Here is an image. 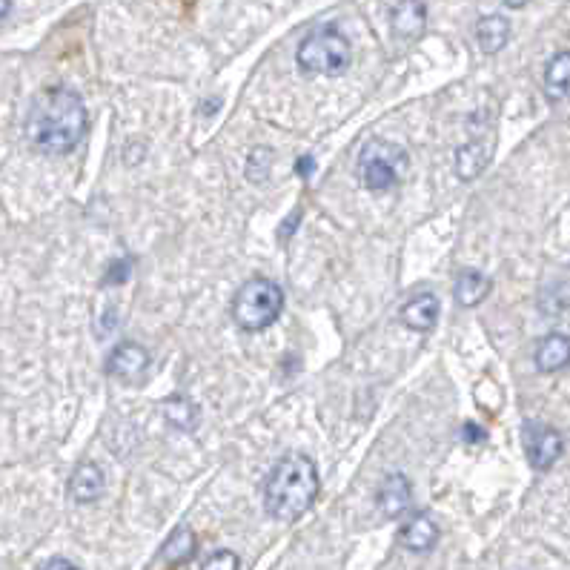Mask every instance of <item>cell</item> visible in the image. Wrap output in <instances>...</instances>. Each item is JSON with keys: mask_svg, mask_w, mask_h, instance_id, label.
I'll list each match as a JSON object with an SVG mask.
<instances>
[{"mask_svg": "<svg viewBox=\"0 0 570 570\" xmlns=\"http://www.w3.org/2000/svg\"><path fill=\"white\" fill-rule=\"evenodd\" d=\"M86 106L75 89L52 86L29 106L26 141L43 155H69L84 141Z\"/></svg>", "mask_w": 570, "mask_h": 570, "instance_id": "1", "label": "cell"}, {"mask_svg": "<svg viewBox=\"0 0 570 570\" xmlns=\"http://www.w3.org/2000/svg\"><path fill=\"white\" fill-rule=\"evenodd\" d=\"M318 496L316 462L304 453H287L278 459L264 482V507L278 522L301 519Z\"/></svg>", "mask_w": 570, "mask_h": 570, "instance_id": "2", "label": "cell"}, {"mask_svg": "<svg viewBox=\"0 0 570 570\" xmlns=\"http://www.w3.org/2000/svg\"><path fill=\"white\" fill-rule=\"evenodd\" d=\"M284 313V290L273 278H250L233 298L235 324L247 333H261Z\"/></svg>", "mask_w": 570, "mask_h": 570, "instance_id": "3", "label": "cell"}, {"mask_svg": "<svg viewBox=\"0 0 570 570\" xmlns=\"http://www.w3.org/2000/svg\"><path fill=\"white\" fill-rule=\"evenodd\" d=\"M298 66L304 72H316V75H341L350 61H353V49L350 41L344 38V32L333 26V23H324L313 29L296 52Z\"/></svg>", "mask_w": 570, "mask_h": 570, "instance_id": "4", "label": "cell"}, {"mask_svg": "<svg viewBox=\"0 0 570 570\" xmlns=\"http://www.w3.org/2000/svg\"><path fill=\"white\" fill-rule=\"evenodd\" d=\"M404 169H407V152L399 144H393V141H367L361 147L359 172L367 190H393L404 178Z\"/></svg>", "mask_w": 570, "mask_h": 570, "instance_id": "5", "label": "cell"}, {"mask_svg": "<svg viewBox=\"0 0 570 570\" xmlns=\"http://www.w3.org/2000/svg\"><path fill=\"white\" fill-rule=\"evenodd\" d=\"M525 453H528L530 467L550 470L565 453V436L548 424H528L525 427Z\"/></svg>", "mask_w": 570, "mask_h": 570, "instance_id": "6", "label": "cell"}, {"mask_svg": "<svg viewBox=\"0 0 570 570\" xmlns=\"http://www.w3.org/2000/svg\"><path fill=\"white\" fill-rule=\"evenodd\" d=\"M147 370L149 353L138 341H121L118 347H112V353L106 359V373L124 384H138L147 376Z\"/></svg>", "mask_w": 570, "mask_h": 570, "instance_id": "7", "label": "cell"}, {"mask_svg": "<svg viewBox=\"0 0 570 570\" xmlns=\"http://www.w3.org/2000/svg\"><path fill=\"white\" fill-rule=\"evenodd\" d=\"M493 152H496V135H493V129L473 135L470 141H465L462 147L456 149V175H459L462 181L479 178L487 169V164H490Z\"/></svg>", "mask_w": 570, "mask_h": 570, "instance_id": "8", "label": "cell"}, {"mask_svg": "<svg viewBox=\"0 0 570 570\" xmlns=\"http://www.w3.org/2000/svg\"><path fill=\"white\" fill-rule=\"evenodd\" d=\"M427 26V6L424 0H399L390 12V29L396 41H416Z\"/></svg>", "mask_w": 570, "mask_h": 570, "instance_id": "9", "label": "cell"}, {"mask_svg": "<svg viewBox=\"0 0 570 570\" xmlns=\"http://www.w3.org/2000/svg\"><path fill=\"white\" fill-rule=\"evenodd\" d=\"M376 505L387 516V519H399L404 516L410 505H413V487L410 479L404 473H390L379 487V496H376Z\"/></svg>", "mask_w": 570, "mask_h": 570, "instance_id": "10", "label": "cell"}, {"mask_svg": "<svg viewBox=\"0 0 570 570\" xmlns=\"http://www.w3.org/2000/svg\"><path fill=\"white\" fill-rule=\"evenodd\" d=\"M106 476L95 462H81L69 476V496L78 505H92L104 496Z\"/></svg>", "mask_w": 570, "mask_h": 570, "instance_id": "11", "label": "cell"}, {"mask_svg": "<svg viewBox=\"0 0 570 570\" xmlns=\"http://www.w3.org/2000/svg\"><path fill=\"white\" fill-rule=\"evenodd\" d=\"M439 316H442V304H439V298L433 296V293H419V296H413L410 301H404V327H410V330H416V333L433 330Z\"/></svg>", "mask_w": 570, "mask_h": 570, "instance_id": "12", "label": "cell"}, {"mask_svg": "<svg viewBox=\"0 0 570 570\" xmlns=\"http://www.w3.org/2000/svg\"><path fill=\"white\" fill-rule=\"evenodd\" d=\"M439 536H442L439 525H436L430 516H424V513L413 516V519H407L402 533H399L404 548L413 550V553H427V550H433L439 545Z\"/></svg>", "mask_w": 570, "mask_h": 570, "instance_id": "13", "label": "cell"}, {"mask_svg": "<svg viewBox=\"0 0 570 570\" xmlns=\"http://www.w3.org/2000/svg\"><path fill=\"white\" fill-rule=\"evenodd\" d=\"M533 361L542 373H559L570 364V338L565 333H550L539 344H536V353Z\"/></svg>", "mask_w": 570, "mask_h": 570, "instance_id": "14", "label": "cell"}, {"mask_svg": "<svg viewBox=\"0 0 570 570\" xmlns=\"http://www.w3.org/2000/svg\"><path fill=\"white\" fill-rule=\"evenodd\" d=\"M545 95L548 101H565L570 95V52H556L545 69Z\"/></svg>", "mask_w": 570, "mask_h": 570, "instance_id": "15", "label": "cell"}, {"mask_svg": "<svg viewBox=\"0 0 570 570\" xmlns=\"http://www.w3.org/2000/svg\"><path fill=\"white\" fill-rule=\"evenodd\" d=\"M476 41L487 55L502 52L507 41H510V21L502 18V15H485L482 21L476 23Z\"/></svg>", "mask_w": 570, "mask_h": 570, "instance_id": "16", "label": "cell"}, {"mask_svg": "<svg viewBox=\"0 0 570 570\" xmlns=\"http://www.w3.org/2000/svg\"><path fill=\"white\" fill-rule=\"evenodd\" d=\"M493 290V281L479 270H465V273L456 278V301L462 307H476L482 304Z\"/></svg>", "mask_w": 570, "mask_h": 570, "instance_id": "17", "label": "cell"}, {"mask_svg": "<svg viewBox=\"0 0 570 570\" xmlns=\"http://www.w3.org/2000/svg\"><path fill=\"white\" fill-rule=\"evenodd\" d=\"M198 548V539H195V533L190 528H178L172 536H169L167 542H164V548H161V559L169 562V565H184V562H190L192 553Z\"/></svg>", "mask_w": 570, "mask_h": 570, "instance_id": "18", "label": "cell"}, {"mask_svg": "<svg viewBox=\"0 0 570 570\" xmlns=\"http://www.w3.org/2000/svg\"><path fill=\"white\" fill-rule=\"evenodd\" d=\"M164 413H167V419L175 424V427L190 430L192 424H195V407H192L190 399H184V396L169 399V402L164 404Z\"/></svg>", "mask_w": 570, "mask_h": 570, "instance_id": "19", "label": "cell"}, {"mask_svg": "<svg viewBox=\"0 0 570 570\" xmlns=\"http://www.w3.org/2000/svg\"><path fill=\"white\" fill-rule=\"evenodd\" d=\"M238 556H235L233 550H215L210 553L207 559H204V565L201 570H238Z\"/></svg>", "mask_w": 570, "mask_h": 570, "instance_id": "20", "label": "cell"}, {"mask_svg": "<svg viewBox=\"0 0 570 570\" xmlns=\"http://www.w3.org/2000/svg\"><path fill=\"white\" fill-rule=\"evenodd\" d=\"M129 273H132V261H129V258H115V261L106 267L104 281L106 284H124Z\"/></svg>", "mask_w": 570, "mask_h": 570, "instance_id": "21", "label": "cell"}, {"mask_svg": "<svg viewBox=\"0 0 570 570\" xmlns=\"http://www.w3.org/2000/svg\"><path fill=\"white\" fill-rule=\"evenodd\" d=\"M41 570H78L75 562H69L64 556H55V559H49V562H43Z\"/></svg>", "mask_w": 570, "mask_h": 570, "instance_id": "22", "label": "cell"}, {"mask_svg": "<svg viewBox=\"0 0 570 570\" xmlns=\"http://www.w3.org/2000/svg\"><path fill=\"white\" fill-rule=\"evenodd\" d=\"M462 433H465V442H470V444H473V442H485V430H482V427H476V424L467 422Z\"/></svg>", "mask_w": 570, "mask_h": 570, "instance_id": "23", "label": "cell"}, {"mask_svg": "<svg viewBox=\"0 0 570 570\" xmlns=\"http://www.w3.org/2000/svg\"><path fill=\"white\" fill-rule=\"evenodd\" d=\"M296 169H298V175H310V172L316 169V161H313V158H301Z\"/></svg>", "mask_w": 570, "mask_h": 570, "instance_id": "24", "label": "cell"}, {"mask_svg": "<svg viewBox=\"0 0 570 570\" xmlns=\"http://www.w3.org/2000/svg\"><path fill=\"white\" fill-rule=\"evenodd\" d=\"M12 12V0H0V21Z\"/></svg>", "mask_w": 570, "mask_h": 570, "instance_id": "25", "label": "cell"}, {"mask_svg": "<svg viewBox=\"0 0 570 570\" xmlns=\"http://www.w3.org/2000/svg\"><path fill=\"white\" fill-rule=\"evenodd\" d=\"M525 3H530V0H505V6H510V9H522Z\"/></svg>", "mask_w": 570, "mask_h": 570, "instance_id": "26", "label": "cell"}, {"mask_svg": "<svg viewBox=\"0 0 570 570\" xmlns=\"http://www.w3.org/2000/svg\"><path fill=\"white\" fill-rule=\"evenodd\" d=\"M218 101H207V104H204V112H207V115H212V112H215V109H218Z\"/></svg>", "mask_w": 570, "mask_h": 570, "instance_id": "27", "label": "cell"}]
</instances>
